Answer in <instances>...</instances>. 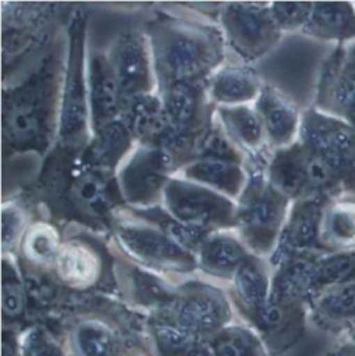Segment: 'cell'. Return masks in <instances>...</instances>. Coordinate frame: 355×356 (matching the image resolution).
Segmentation results:
<instances>
[{
    "instance_id": "obj_28",
    "label": "cell",
    "mask_w": 355,
    "mask_h": 356,
    "mask_svg": "<svg viewBox=\"0 0 355 356\" xmlns=\"http://www.w3.org/2000/svg\"><path fill=\"white\" fill-rule=\"evenodd\" d=\"M58 251L57 232L49 225H36L24 240V252L33 262L46 264L56 258Z\"/></svg>"
},
{
    "instance_id": "obj_26",
    "label": "cell",
    "mask_w": 355,
    "mask_h": 356,
    "mask_svg": "<svg viewBox=\"0 0 355 356\" xmlns=\"http://www.w3.org/2000/svg\"><path fill=\"white\" fill-rule=\"evenodd\" d=\"M320 311L332 319L355 318V280L332 286L318 302Z\"/></svg>"
},
{
    "instance_id": "obj_34",
    "label": "cell",
    "mask_w": 355,
    "mask_h": 356,
    "mask_svg": "<svg viewBox=\"0 0 355 356\" xmlns=\"http://www.w3.org/2000/svg\"><path fill=\"white\" fill-rule=\"evenodd\" d=\"M77 194L79 201L96 205L104 198V184L96 175L88 174L77 181Z\"/></svg>"
},
{
    "instance_id": "obj_9",
    "label": "cell",
    "mask_w": 355,
    "mask_h": 356,
    "mask_svg": "<svg viewBox=\"0 0 355 356\" xmlns=\"http://www.w3.org/2000/svg\"><path fill=\"white\" fill-rule=\"evenodd\" d=\"M90 106L97 128L113 124L120 110L123 90L113 74L110 63L103 58H93L90 64Z\"/></svg>"
},
{
    "instance_id": "obj_22",
    "label": "cell",
    "mask_w": 355,
    "mask_h": 356,
    "mask_svg": "<svg viewBox=\"0 0 355 356\" xmlns=\"http://www.w3.org/2000/svg\"><path fill=\"white\" fill-rule=\"evenodd\" d=\"M166 114L170 127L183 132L196 118L198 111V95L190 82H175L167 95Z\"/></svg>"
},
{
    "instance_id": "obj_16",
    "label": "cell",
    "mask_w": 355,
    "mask_h": 356,
    "mask_svg": "<svg viewBox=\"0 0 355 356\" xmlns=\"http://www.w3.org/2000/svg\"><path fill=\"white\" fill-rule=\"evenodd\" d=\"M82 85V74L79 60L72 58L71 70L65 88V99L61 120V132L64 138H70L81 132L86 120V103Z\"/></svg>"
},
{
    "instance_id": "obj_36",
    "label": "cell",
    "mask_w": 355,
    "mask_h": 356,
    "mask_svg": "<svg viewBox=\"0 0 355 356\" xmlns=\"http://www.w3.org/2000/svg\"><path fill=\"white\" fill-rule=\"evenodd\" d=\"M24 356H61V353L46 336L32 333L26 340Z\"/></svg>"
},
{
    "instance_id": "obj_27",
    "label": "cell",
    "mask_w": 355,
    "mask_h": 356,
    "mask_svg": "<svg viewBox=\"0 0 355 356\" xmlns=\"http://www.w3.org/2000/svg\"><path fill=\"white\" fill-rule=\"evenodd\" d=\"M355 272V261L349 255H336L315 264L311 276V289L332 287L347 282Z\"/></svg>"
},
{
    "instance_id": "obj_41",
    "label": "cell",
    "mask_w": 355,
    "mask_h": 356,
    "mask_svg": "<svg viewBox=\"0 0 355 356\" xmlns=\"http://www.w3.org/2000/svg\"><path fill=\"white\" fill-rule=\"evenodd\" d=\"M139 356H143V355H139Z\"/></svg>"
},
{
    "instance_id": "obj_15",
    "label": "cell",
    "mask_w": 355,
    "mask_h": 356,
    "mask_svg": "<svg viewBox=\"0 0 355 356\" xmlns=\"http://www.w3.org/2000/svg\"><path fill=\"white\" fill-rule=\"evenodd\" d=\"M211 92L215 100L221 103L242 104L257 95L258 81L248 70L228 68L214 78Z\"/></svg>"
},
{
    "instance_id": "obj_1",
    "label": "cell",
    "mask_w": 355,
    "mask_h": 356,
    "mask_svg": "<svg viewBox=\"0 0 355 356\" xmlns=\"http://www.w3.org/2000/svg\"><path fill=\"white\" fill-rule=\"evenodd\" d=\"M304 146L326 160L342 177L355 172V128L350 124L308 113L303 124Z\"/></svg>"
},
{
    "instance_id": "obj_10",
    "label": "cell",
    "mask_w": 355,
    "mask_h": 356,
    "mask_svg": "<svg viewBox=\"0 0 355 356\" xmlns=\"http://www.w3.org/2000/svg\"><path fill=\"white\" fill-rule=\"evenodd\" d=\"M58 277L70 287L86 289L96 283L100 275L97 254L82 241H70L56 257Z\"/></svg>"
},
{
    "instance_id": "obj_11",
    "label": "cell",
    "mask_w": 355,
    "mask_h": 356,
    "mask_svg": "<svg viewBox=\"0 0 355 356\" xmlns=\"http://www.w3.org/2000/svg\"><path fill=\"white\" fill-rule=\"evenodd\" d=\"M306 32L321 39H355V10L349 3H317Z\"/></svg>"
},
{
    "instance_id": "obj_33",
    "label": "cell",
    "mask_w": 355,
    "mask_h": 356,
    "mask_svg": "<svg viewBox=\"0 0 355 356\" xmlns=\"http://www.w3.org/2000/svg\"><path fill=\"white\" fill-rule=\"evenodd\" d=\"M1 305H3V314L7 318H18L24 312V305H25L24 287L14 276L8 277L6 272L3 277Z\"/></svg>"
},
{
    "instance_id": "obj_38",
    "label": "cell",
    "mask_w": 355,
    "mask_h": 356,
    "mask_svg": "<svg viewBox=\"0 0 355 356\" xmlns=\"http://www.w3.org/2000/svg\"><path fill=\"white\" fill-rule=\"evenodd\" d=\"M3 356H15V343L11 336H3Z\"/></svg>"
},
{
    "instance_id": "obj_25",
    "label": "cell",
    "mask_w": 355,
    "mask_h": 356,
    "mask_svg": "<svg viewBox=\"0 0 355 356\" xmlns=\"http://www.w3.org/2000/svg\"><path fill=\"white\" fill-rule=\"evenodd\" d=\"M75 344L81 356H114L113 334L97 323H84L75 332Z\"/></svg>"
},
{
    "instance_id": "obj_24",
    "label": "cell",
    "mask_w": 355,
    "mask_h": 356,
    "mask_svg": "<svg viewBox=\"0 0 355 356\" xmlns=\"http://www.w3.org/2000/svg\"><path fill=\"white\" fill-rule=\"evenodd\" d=\"M229 132L246 147L254 149L262 140V121L247 107H233L223 111Z\"/></svg>"
},
{
    "instance_id": "obj_12",
    "label": "cell",
    "mask_w": 355,
    "mask_h": 356,
    "mask_svg": "<svg viewBox=\"0 0 355 356\" xmlns=\"http://www.w3.org/2000/svg\"><path fill=\"white\" fill-rule=\"evenodd\" d=\"M168 156L163 152H148L138 157L124 175L125 191L135 201L146 202L159 191L168 168Z\"/></svg>"
},
{
    "instance_id": "obj_3",
    "label": "cell",
    "mask_w": 355,
    "mask_h": 356,
    "mask_svg": "<svg viewBox=\"0 0 355 356\" xmlns=\"http://www.w3.org/2000/svg\"><path fill=\"white\" fill-rule=\"evenodd\" d=\"M166 202L179 223L203 227L226 220L232 205L219 194L186 184L171 181L166 188Z\"/></svg>"
},
{
    "instance_id": "obj_35",
    "label": "cell",
    "mask_w": 355,
    "mask_h": 356,
    "mask_svg": "<svg viewBox=\"0 0 355 356\" xmlns=\"http://www.w3.org/2000/svg\"><path fill=\"white\" fill-rule=\"evenodd\" d=\"M1 230H3V245L7 247V244H13L24 227V216L17 208L10 207L8 209H3L1 216Z\"/></svg>"
},
{
    "instance_id": "obj_32",
    "label": "cell",
    "mask_w": 355,
    "mask_h": 356,
    "mask_svg": "<svg viewBox=\"0 0 355 356\" xmlns=\"http://www.w3.org/2000/svg\"><path fill=\"white\" fill-rule=\"evenodd\" d=\"M314 4L310 3H276L272 6V14L281 28L294 29L307 25Z\"/></svg>"
},
{
    "instance_id": "obj_18",
    "label": "cell",
    "mask_w": 355,
    "mask_h": 356,
    "mask_svg": "<svg viewBox=\"0 0 355 356\" xmlns=\"http://www.w3.org/2000/svg\"><path fill=\"white\" fill-rule=\"evenodd\" d=\"M235 283L237 294L246 308L258 315L268 304V282L261 265L255 259H246L236 270Z\"/></svg>"
},
{
    "instance_id": "obj_13",
    "label": "cell",
    "mask_w": 355,
    "mask_h": 356,
    "mask_svg": "<svg viewBox=\"0 0 355 356\" xmlns=\"http://www.w3.org/2000/svg\"><path fill=\"white\" fill-rule=\"evenodd\" d=\"M228 307L216 296L203 293L189 297L178 311L179 326L193 333L212 332L228 319Z\"/></svg>"
},
{
    "instance_id": "obj_31",
    "label": "cell",
    "mask_w": 355,
    "mask_h": 356,
    "mask_svg": "<svg viewBox=\"0 0 355 356\" xmlns=\"http://www.w3.org/2000/svg\"><path fill=\"white\" fill-rule=\"evenodd\" d=\"M155 334L159 347L166 355L183 356L196 346L193 334L180 326L161 325L156 327Z\"/></svg>"
},
{
    "instance_id": "obj_37",
    "label": "cell",
    "mask_w": 355,
    "mask_h": 356,
    "mask_svg": "<svg viewBox=\"0 0 355 356\" xmlns=\"http://www.w3.org/2000/svg\"><path fill=\"white\" fill-rule=\"evenodd\" d=\"M39 124L33 113L26 110H19L14 113L11 118V128L18 136H31L36 132Z\"/></svg>"
},
{
    "instance_id": "obj_21",
    "label": "cell",
    "mask_w": 355,
    "mask_h": 356,
    "mask_svg": "<svg viewBox=\"0 0 355 356\" xmlns=\"http://www.w3.org/2000/svg\"><path fill=\"white\" fill-rule=\"evenodd\" d=\"M321 223V205L315 201L304 202L294 212L285 234L286 248L297 251L314 244Z\"/></svg>"
},
{
    "instance_id": "obj_7",
    "label": "cell",
    "mask_w": 355,
    "mask_h": 356,
    "mask_svg": "<svg viewBox=\"0 0 355 356\" xmlns=\"http://www.w3.org/2000/svg\"><path fill=\"white\" fill-rule=\"evenodd\" d=\"M322 96L329 110L355 128V46L349 54L333 57L324 79Z\"/></svg>"
},
{
    "instance_id": "obj_19",
    "label": "cell",
    "mask_w": 355,
    "mask_h": 356,
    "mask_svg": "<svg viewBox=\"0 0 355 356\" xmlns=\"http://www.w3.org/2000/svg\"><path fill=\"white\" fill-rule=\"evenodd\" d=\"M187 177L205 183L219 191L235 194L243 183V174L239 167L225 160L205 159L187 170Z\"/></svg>"
},
{
    "instance_id": "obj_5",
    "label": "cell",
    "mask_w": 355,
    "mask_h": 356,
    "mask_svg": "<svg viewBox=\"0 0 355 356\" xmlns=\"http://www.w3.org/2000/svg\"><path fill=\"white\" fill-rule=\"evenodd\" d=\"M118 236L125 248L139 259L171 269H189L190 254L171 236L150 227L123 226Z\"/></svg>"
},
{
    "instance_id": "obj_17",
    "label": "cell",
    "mask_w": 355,
    "mask_h": 356,
    "mask_svg": "<svg viewBox=\"0 0 355 356\" xmlns=\"http://www.w3.org/2000/svg\"><path fill=\"white\" fill-rule=\"evenodd\" d=\"M243 247L230 237H215L201 248L203 266L215 275H229L236 272L246 261Z\"/></svg>"
},
{
    "instance_id": "obj_6",
    "label": "cell",
    "mask_w": 355,
    "mask_h": 356,
    "mask_svg": "<svg viewBox=\"0 0 355 356\" xmlns=\"http://www.w3.org/2000/svg\"><path fill=\"white\" fill-rule=\"evenodd\" d=\"M110 67L123 93L136 95L149 89L150 61L141 38H121L113 47Z\"/></svg>"
},
{
    "instance_id": "obj_20",
    "label": "cell",
    "mask_w": 355,
    "mask_h": 356,
    "mask_svg": "<svg viewBox=\"0 0 355 356\" xmlns=\"http://www.w3.org/2000/svg\"><path fill=\"white\" fill-rule=\"evenodd\" d=\"M272 179L282 194L297 195L310 190L303 147L285 152L276 157L272 167Z\"/></svg>"
},
{
    "instance_id": "obj_30",
    "label": "cell",
    "mask_w": 355,
    "mask_h": 356,
    "mask_svg": "<svg viewBox=\"0 0 355 356\" xmlns=\"http://www.w3.org/2000/svg\"><path fill=\"white\" fill-rule=\"evenodd\" d=\"M129 143V136L121 124L113 122L103 128L96 146V160L102 164H110L124 153Z\"/></svg>"
},
{
    "instance_id": "obj_2",
    "label": "cell",
    "mask_w": 355,
    "mask_h": 356,
    "mask_svg": "<svg viewBox=\"0 0 355 356\" xmlns=\"http://www.w3.org/2000/svg\"><path fill=\"white\" fill-rule=\"evenodd\" d=\"M212 60V43L194 29H171L161 40L160 64L175 82H190L205 72Z\"/></svg>"
},
{
    "instance_id": "obj_14",
    "label": "cell",
    "mask_w": 355,
    "mask_h": 356,
    "mask_svg": "<svg viewBox=\"0 0 355 356\" xmlns=\"http://www.w3.org/2000/svg\"><path fill=\"white\" fill-rule=\"evenodd\" d=\"M258 113L268 136L276 145L287 143L299 124L296 108L278 92L265 90L258 100Z\"/></svg>"
},
{
    "instance_id": "obj_29",
    "label": "cell",
    "mask_w": 355,
    "mask_h": 356,
    "mask_svg": "<svg viewBox=\"0 0 355 356\" xmlns=\"http://www.w3.org/2000/svg\"><path fill=\"white\" fill-rule=\"evenodd\" d=\"M215 356H258L261 348L257 339L243 329L222 332L212 343Z\"/></svg>"
},
{
    "instance_id": "obj_39",
    "label": "cell",
    "mask_w": 355,
    "mask_h": 356,
    "mask_svg": "<svg viewBox=\"0 0 355 356\" xmlns=\"http://www.w3.org/2000/svg\"><path fill=\"white\" fill-rule=\"evenodd\" d=\"M183 356H210V354L204 348H201L196 344L187 354H184Z\"/></svg>"
},
{
    "instance_id": "obj_8",
    "label": "cell",
    "mask_w": 355,
    "mask_h": 356,
    "mask_svg": "<svg viewBox=\"0 0 355 356\" xmlns=\"http://www.w3.org/2000/svg\"><path fill=\"white\" fill-rule=\"evenodd\" d=\"M282 193L267 188L257 194L244 212L246 233L254 247L268 248L285 215Z\"/></svg>"
},
{
    "instance_id": "obj_4",
    "label": "cell",
    "mask_w": 355,
    "mask_h": 356,
    "mask_svg": "<svg viewBox=\"0 0 355 356\" xmlns=\"http://www.w3.org/2000/svg\"><path fill=\"white\" fill-rule=\"evenodd\" d=\"M228 33L242 54L258 56L267 51L279 38V25L262 7L233 4L223 17Z\"/></svg>"
},
{
    "instance_id": "obj_23",
    "label": "cell",
    "mask_w": 355,
    "mask_h": 356,
    "mask_svg": "<svg viewBox=\"0 0 355 356\" xmlns=\"http://www.w3.org/2000/svg\"><path fill=\"white\" fill-rule=\"evenodd\" d=\"M324 230L333 244L354 247L355 202H335L324 218Z\"/></svg>"
},
{
    "instance_id": "obj_40",
    "label": "cell",
    "mask_w": 355,
    "mask_h": 356,
    "mask_svg": "<svg viewBox=\"0 0 355 356\" xmlns=\"http://www.w3.org/2000/svg\"><path fill=\"white\" fill-rule=\"evenodd\" d=\"M331 356H355V353H353V351H350V353L349 351H339V353Z\"/></svg>"
}]
</instances>
